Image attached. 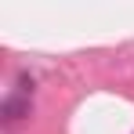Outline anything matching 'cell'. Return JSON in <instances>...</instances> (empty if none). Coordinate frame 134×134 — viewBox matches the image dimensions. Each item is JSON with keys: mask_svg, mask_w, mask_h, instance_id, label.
<instances>
[{"mask_svg": "<svg viewBox=\"0 0 134 134\" xmlns=\"http://www.w3.org/2000/svg\"><path fill=\"white\" fill-rule=\"evenodd\" d=\"M18 83H22V87L15 91V94H7V98H4V109H0L7 123H15V120L29 116V109H33V102H29V94H33V80H29V76H22Z\"/></svg>", "mask_w": 134, "mask_h": 134, "instance_id": "obj_1", "label": "cell"}]
</instances>
